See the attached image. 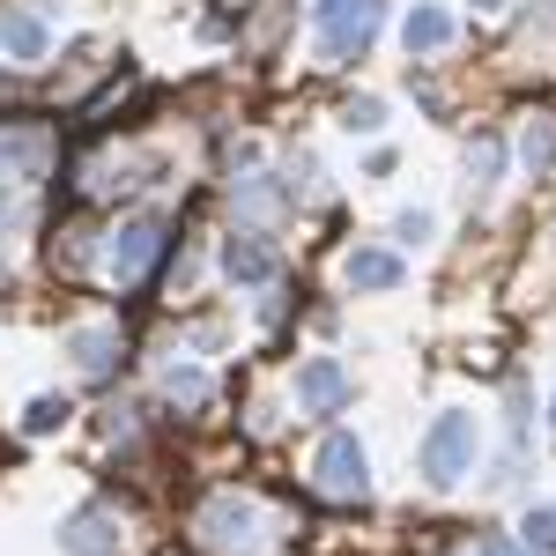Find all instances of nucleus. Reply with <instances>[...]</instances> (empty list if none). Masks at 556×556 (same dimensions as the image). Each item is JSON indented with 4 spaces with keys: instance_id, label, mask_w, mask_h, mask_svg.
<instances>
[{
    "instance_id": "9b49d317",
    "label": "nucleus",
    "mask_w": 556,
    "mask_h": 556,
    "mask_svg": "<svg viewBox=\"0 0 556 556\" xmlns=\"http://www.w3.org/2000/svg\"><path fill=\"white\" fill-rule=\"evenodd\" d=\"M401 45H408V60H430V52H445V45H453V15H445V8H408V23H401Z\"/></svg>"
},
{
    "instance_id": "ddd939ff",
    "label": "nucleus",
    "mask_w": 556,
    "mask_h": 556,
    "mask_svg": "<svg viewBox=\"0 0 556 556\" xmlns=\"http://www.w3.org/2000/svg\"><path fill=\"white\" fill-rule=\"evenodd\" d=\"M38 164H45V134L38 127L0 134V178H38Z\"/></svg>"
},
{
    "instance_id": "dca6fc26",
    "label": "nucleus",
    "mask_w": 556,
    "mask_h": 556,
    "mask_svg": "<svg viewBox=\"0 0 556 556\" xmlns=\"http://www.w3.org/2000/svg\"><path fill=\"white\" fill-rule=\"evenodd\" d=\"M497 164H505V149H497V141L482 134V141L468 149V186H490V178H497Z\"/></svg>"
},
{
    "instance_id": "423d86ee",
    "label": "nucleus",
    "mask_w": 556,
    "mask_h": 556,
    "mask_svg": "<svg viewBox=\"0 0 556 556\" xmlns=\"http://www.w3.org/2000/svg\"><path fill=\"white\" fill-rule=\"evenodd\" d=\"M60 549L67 556H119V513L112 505H83L75 519H60Z\"/></svg>"
},
{
    "instance_id": "4be33fe9",
    "label": "nucleus",
    "mask_w": 556,
    "mask_h": 556,
    "mask_svg": "<svg viewBox=\"0 0 556 556\" xmlns=\"http://www.w3.org/2000/svg\"><path fill=\"white\" fill-rule=\"evenodd\" d=\"M549 438H556V401H549Z\"/></svg>"
},
{
    "instance_id": "f8f14e48",
    "label": "nucleus",
    "mask_w": 556,
    "mask_h": 556,
    "mask_svg": "<svg viewBox=\"0 0 556 556\" xmlns=\"http://www.w3.org/2000/svg\"><path fill=\"white\" fill-rule=\"evenodd\" d=\"M349 290H401V260L379 253V245H364V253H349Z\"/></svg>"
},
{
    "instance_id": "0eeeda50",
    "label": "nucleus",
    "mask_w": 556,
    "mask_h": 556,
    "mask_svg": "<svg viewBox=\"0 0 556 556\" xmlns=\"http://www.w3.org/2000/svg\"><path fill=\"white\" fill-rule=\"evenodd\" d=\"M0 52H8L15 67H38L45 52H52V30H45V15H30V8H0Z\"/></svg>"
},
{
    "instance_id": "f257e3e1",
    "label": "nucleus",
    "mask_w": 556,
    "mask_h": 556,
    "mask_svg": "<svg viewBox=\"0 0 556 556\" xmlns=\"http://www.w3.org/2000/svg\"><path fill=\"white\" fill-rule=\"evenodd\" d=\"M193 534H201V549H208V556H260V542H267V513H260L253 497L223 490V497L201 505Z\"/></svg>"
},
{
    "instance_id": "aec40b11",
    "label": "nucleus",
    "mask_w": 556,
    "mask_h": 556,
    "mask_svg": "<svg viewBox=\"0 0 556 556\" xmlns=\"http://www.w3.org/2000/svg\"><path fill=\"white\" fill-rule=\"evenodd\" d=\"M527 549H556V505H534L527 513Z\"/></svg>"
},
{
    "instance_id": "412c9836",
    "label": "nucleus",
    "mask_w": 556,
    "mask_h": 556,
    "mask_svg": "<svg viewBox=\"0 0 556 556\" xmlns=\"http://www.w3.org/2000/svg\"><path fill=\"white\" fill-rule=\"evenodd\" d=\"M475 556H534V549H513V542H482Z\"/></svg>"
},
{
    "instance_id": "f3484780",
    "label": "nucleus",
    "mask_w": 556,
    "mask_h": 556,
    "mask_svg": "<svg viewBox=\"0 0 556 556\" xmlns=\"http://www.w3.org/2000/svg\"><path fill=\"white\" fill-rule=\"evenodd\" d=\"M342 127L349 134H379L386 127V104H379V97H356V104H342Z\"/></svg>"
},
{
    "instance_id": "5701e85b",
    "label": "nucleus",
    "mask_w": 556,
    "mask_h": 556,
    "mask_svg": "<svg viewBox=\"0 0 556 556\" xmlns=\"http://www.w3.org/2000/svg\"><path fill=\"white\" fill-rule=\"evenodd\" d=\"M475 8H505V0H475Z\"/></svg>"
},
{
    "instance_id": "6e6552de",
    "label": "nucleus",
    "mask_w": 556,
    "mask_h": 556,
    "mask_svg": "<svg viewBox=\"0 0 556 556\" xmlns=\"http://www.w3.org/2000/svg\"><path fill=\"white\" fill-rule=\"evenodd\" d=\"M349 401V371L334 364V356H312L298 371V408H312V416H327V408H342Z\"/></svg>"
},
{
    "instance_id": "7ed1b4c3",
    "label": "nucleus",
    "mask_w": 556,
    "mask_h": 556,
    "mask_svg": "<svg viewBox=\"0 0 556 556\" xmlns=\"http://www.w3.org/2000/svg\"><path fill=\"white\" fill-rule=\"evenodd\" d=\"M379 23H386V0H319V52H327V67L364 52L379 38Z\"/></svg>"
},
{
    "instance_id": "a211bd4d",
    "label": "nucleus",
    "mask_w": 556,
    "mask_h": 556,
    "mask_svg": "<svg viewBox=\"0 0 556 556\" xmlns=\"http://www.w3.org/2000/svg\"><path fill=\"white\" fill-rule=\"evenodd\" d=\"M430 230H438V215H430V208L393 215V238H401V245H430Z\"/></svg>"
},
{
    "instance_id": "6ab92c4d",
    "label": "nucleus",
    "mask_w": 556,
    "mask_h": 556,
    "mask_svg": "<svg viewBox=\"0 0 556 556\" xmlns=\"http://www.w3.org/2000/svg\"><path fill=\"white\" fill-rule=\"evenodd\" d=\"M67 424V401H52V393H45V401H30V416H23V430H30V438H45V430H60Z\"/></svg>"
},
{
    "instance_id": "4468645a",
    "label": "nucleus",
    "mask_w": 556,
    "mask_h": 556,
    "mask_svg": "<svg viewBox=\"0 0 556 556\" xmlns=\"http://www.w3.org/2000/svg\"><path fill=\"white\" fill-rule=\"evenodd\" d=\"M519 164H527V172H549V164H556V119H549V112L527 119V134H519Z\"/></svg>"
},
{
    "instance_id": "2eb2a0df",
    "label": "nucleus",
    "mask_w": 556,
    "mask_h": 556,
    "mask_svg": "<svg viewBox=\"0 0 556 556\" xmlns=\"http://www.w3.org/2000/svg\"><path fill=\"white\" fill-rule=\"evenodd\" d=\"M164 393H172L178 408H201V401H208V371H193V364H172V371H164Z\"/></svg>"
},
{
    "instance_id": "9d476101",
    "label": "nucleus",
    "mask_w": 556,
    "mask_h": 556,
    "mask_svg": "<svg viewBox=\"0 0 556 556\" xmlns=\"http://www.w3.org/2000/svg\"><path fill=\"white\" fill-rule=\"evenodd\" d=\"M67 356H75V371L104 379V371L119 364V327H104V319H97V327H75V334H67Z\"/></svg>"
},
{
    "instance_id": "39448f33",
    "label": "nucleus",
    "mask_w": 556,
    "mask_h": 556,
    "mask_svg": "<svg viewBox=\"0 0 556 556\" xmlns=\"http://www.w3.org/2000/svg\"><path fill=\"white\" fill-rule=\"evenodd\" d=\"M164 253V223H127V230H112V253H104V267H112V282H141L149 275V260Z\"/></svg>"
},
{
    "instance_id": "20e7f679",
    "label": "nucleus",
    "mask_w": 556,
    "mask_h": 556,
    "mask_svg": "<svg viewBox=\"0 0 556 556\" xmlns=\"http://www.w3.org/2000/svg\"><path fill=\"white\" fill-rule=\"evenodd\" d=\"M312 482H319V497H371V460H364V445L334 430L327 445H319V460H312Z\"/></svg>"
},
{
    "instance_id": "1a4fd4ad",
    "label": "nucleus",
    "mask_w": 556,
    "mask_h": 556,
    "mask_svg": "<svg viewBox=\"0 0 556 556\" xmlns=\"http://www.w3.org/2000/svg\"><path fill=\"white\" fill-rule=\"evenodd\" d=\"M275 267H282V260H275V245H267V238H253V230H238V238L223 245V275H230V282H275Z\"/></svg>"
},
{
    "instance_id": "f03ea898",
    "label": "nucleus",
    "mask_w": 556,
    "mask_h": 556,
    "mask_svg": "<svg viewBox=\"0 0 556 556\" xmlns=\"http://www.w3.org/2000/svg\"><path fill=\"white\" fill-rule=\"evenodd\" d=\"M475 445H482V430H475V416H460V408H445L438 424L424 430V482H460V475L475 468Z\"/></svg>"
}]
</instances>
